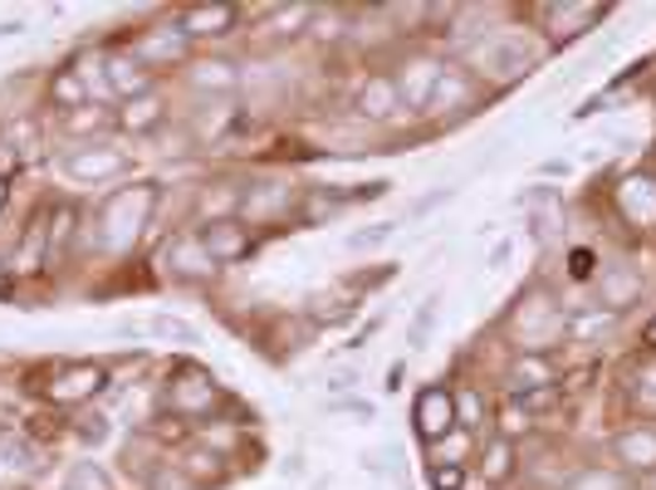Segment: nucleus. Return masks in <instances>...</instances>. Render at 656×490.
<instances>
[{
    "label": "nucleus",
    "instance_id": "nucleus-22",
    "mask_svg": "<svg viewBox=\"0 0 656 490\" xmlns=\"http://www.w3.org/2000/svg\"><path fill=\"white\" fill-rule=\"evenodd\" d=\"M196 89H211V93L236 89V69H230L226 59H211V65H196Z\"/></svg>",
    "mask_w": 656,
    "mask_h": 490
},
{
    "label": "nucleus",
    "instance_id": "nucleus-33",
    "mask_svg": "<svg viewBox=\"0 0 656 490\" xmlns=\"http://www.w3.org/2000/svg\"><path fill=\"white\" fill-rule=\"evenodd\" d=\"M69 490H113V486H109V476H103V471H89V466H79V471L69 476Z\"/></svg>",
    "mask_w": 656,
    "mask_h": 490
},
{
    "label": "nucleus",
    "instance_id": "nucleus-43",
    "mask_svg": "<svg viewBox=\"0 0 656 490\" xmlns=\"http://www.w3.org/2000/svg\"><path fill=\"white\" fill-rule=\"evenodd\" d=\"M647 490H656V471H652V481H647Z\"/></svg>",
    "mask_w": 656,
    "mask_h": 490
},
{
    "label": "nucleus",
    "instance_id": "nucleus-19",
    "mask_svg": "<svg viewBox=\"0 0 656 490\" xmlns=\"http://www.w3.org/2000/svg\"><path fill=\"white\" fill-rule=\"evenodd\" d=\"M471 103V79L456 75V69H441V79H437V93H431V103L427 109H465Z\"/></svg>",
    "mask_w": 656,
    "mask_h": 490
},
{
    "label": "nucleus",
    "instance_id": "nucleus-7",
    "mask_svg": "<svg viewBox=\"0 0 656 490\" xmlns=\"http://www.w3.org/2000/svg\"><path fill=\"white\" fill-rule=\"evenodd\" d=\"M451 426H456V398H451L446 388H427L417 398V432L427 436V442H441Z\"/></svg>",
    "mask_w": 656,
    "mask_h": 490
},
{
    "label": "nucleus",
    "instance_id": "nucleus-39",
    "mask_svg": "<svg viewBox=\"0 0 656 490\" xmlns=\"http://www.w3.org/2000/svg\"><path fill=\"white\" fill-rule=\"evenodd\" d=\"M304 20H309V10H280V15H274V25H280V30H294V25H304Z\"/></svg>",
    "mask_w": 656,
    "mask_h": 490
},
{
    "label": "nucleus",
    "instance_id": "nucleus-2",
    "mask_svg": "<svg viewBox=\"0 0 656 490\" xmlns=\"http://www.w3.org/2000/svg\"><path fill=\"white\" fill-rule=\"evenodd\" d=\"M485 65V75L495 79H520L524 69H534V49L524 45L520 30H500V35H490V45H480V55H475Z\"/></svg>",
    "mask_w": 656,
    "mask_h": 490
},
{
    "label": "nucleus",
    "instance_id": "nucleus-14",
    "mask_svg": "<svg viewBox=\"0 0 656 490\" xmlns=\"http://www.w3.org/2000/svg\"><path fill=\"white\" fill-rule=\"evenodd\" d=\"M236 25V5H196L182 15V35H226Z\"/></svg>",
    "mask_w": 656,
    "mask_h": 490
},
{
    "label": "nucleus",
    "instance_id": "nucleus-36",
    "mask_svg": "<svg viewBox=\"0 0 656 490\" xmlns=\"http://www.w3.org/2000/svg\"><path fill=\"white\" fill-rule=\"evenodd\" d=\"M353 388H358V373H353V368L328 373V392H353Z\"/></svg>",
    "mask_w": 656,
    "mask_h": 490
},
{
    "label": "nucleus",
    "instance_id": "nucleus-17",
    "mask_svg": "<svg viewBox=\"0 0 656 490\" xmlns=\"http://www.w3.org/2000/svg\"><path fill=\"white\" fill-rule=\"evenodd\" d=\"M397 109H401V99H397L393 79H367L363 93H358V113H363V118H393Z\"/></svg>",
    "mask_w": 656,
    "mask_h": 490
},
{
    "label": "nucleus",
    "instance_id": "nucleus-21",
    "mask_svg": "<svg viewBox=\"0 0 656 490\" xmlns=\"http://www.w3.org/2000/svg\"><path fill=\"white\" fill-rule=\"evenodd\" d=\"M632 402H637L642 417H656V358L632 373Z\"/></svg>",
    "mask_w": 656,
    "mask_h": 490
},
{
    "label": "nucleus",
    "instance_id": "nucleus-38",
    "mask_svg": "<svg viewBox=\"0 0 656 490\" xmlns=\"http://www.w3.org/2000/svg\"><path fill=\"white\" fill-rule=\"evenodd\" d=\"M333 412H353V417H373V402H358V398H338Z\"/></svg>",
    "mask_w": 656,
    "mask_h": 490
},
{
    "label": "nucleus",
    "instance_id": "nucleus-40",
    "mask_svg": "<svg viewBox=\"0 0 656 490\" xmlns=\"http://www.w3.org/2000/svg\"><path fill=\"white\" fill-rule=\"evenodd\" d=\"M510 250H514L510 241H500V246H495V250H490V270H500L505 260H510Z\"/></svg>",
    "mask_w": 656,
    "mask_h": 490
},
{
    "label": "nucleus",
    "instance_id": "nucleus-11",
    "mask_svg": "<svg viewBox=\"0 0 656 490\" xmlns=\"http://www.w3.org/2000/svg\"><path fill=\"white\" fill-rule=\"evenodd\" d=\"M216 383H211V373H201V368H186L182 378L172 383V408L177 412H211L216 408Z\"/></svg>",
    "mask_w": 656,
    "mask_h": 490
},
{
    "label": "nucleus",
    "instance_id": "nucleus-27",
    "mask_svg": "<svg viewBox=\"0 0 656 490\" xmlns=\"http://www.w3.org/2000/svg\"><path fill=\"white\" fill-rule=\"evenodd\" d=\"M500 432H505V436L529 432V402H520V398L505 402V408H500Z\"/></svg>",
    "mask_w": 656,
    "mask_h": 490
},
{
    "label": "nucleus",
    "instance_id": "nucleus-1",
    "mask_svg": "<svg viewBox=\"0 0 656 490\" xmlns=\"http://www.w3.org/2000/svg\"><path fill=\"white\" fill-rule=\"evenodd\" d=\"M152 202H157L152 186H123V192H113L109 202L99 206V216H93V241L103 250H128L137 236H143L147 216H152Z\"/></svg>",
    "mask_w": 656,
    "mask_h": 490
},
{
    "label": "nucleus",
    "instance_id": "nucleus-34",
    "mask_svg": "<svg viewBox=\"0 0 656 490\" xmlns=\"http://www.w3.org/2000/svg\"><path fill=\"white\" fill-rule=\"evenodd\" d=\"M79 436H83V442H103V436H109V422H103L99 412H93V417H79Z\"/></svg>",
    "mask_w": 656,
    "mask_h": 490
},
{
    "label": "nucleus",
    "instance_id": "nucleus-5",
    "mask_svg": "<svg viewBox=\"0 0 656 490\" xmlns=\"http://www.w3.org/2000/svg\"><path fill=\"white\" fill-rule=\"evenodd\" d=\"M201 246H206V255L216 260V265H230V260H246L250 255L256 236H250L246 221H211L206 231H201Z\"/></svg>",
    "mask_w": 656,
    "mask_h": 490
},
{
    "label": "nucleus",
    "instance_id": "nucleus-31",
    "mask_svg": "<svg viewBox=\"0 0 656 490\" xmlns=\"http://www.w3.org/2000/svg\"><path fill=\"white\" fill-rule=\"evenodd\" d=\"M465 486V471L461 466H431V490H461Z\"/></svg>",
    "mask_w": 656,
    "mask_h": 490
},
{
    "label": "nucleus",
    "instance_id": "nucleus-10",
    "mask_svg": "<svg viewBox=\"0 0 656 490\" xmlns=\"http://www.w3.org/2000/svg\"><path fill=\"white\" fill-rule=\"evenodd\" d=\"M123 167H128V158L113 148H79L65 158V172L79 176V182H103V176H118Z\"/></svg>",
    "mask_w": 656,
    "mask_h": 490
},
{
    "label": "nucleus",
    "instance_id": "nucleus-41",
    "mask_svg": "<svg viewBox=\"0 0 656 490\" xmlns=\"http://www.w3.org/2000/svg\"><path fill=\"white\" fill-rule=\"evenodd\" d=\"M647 343H656V319H652V324H647Z\"/></svg>",
    "mask_w": 656,
    "mask_h": 490
},
{
    "label": "nucleus",
    "instance_id": "nucleus-32",
    "mask_svg": "<svg viewBox=\"0 0 656 490\" xmlns=\"http://www.w3.org/2000/svg\"><path fill=\"white\" fill-rule=\"evenodd\" d=\"M79 113H83V118H65L69 133H83V128L103 133V128H109V113H103V109H79Z\"/></svg>",
    "mask_w": 656,
    "mask_h": 490
},
{
    "label": "nucleus",
    "instance_id": "nucleus-23",
    "mask_svg": "<svg viewBox=\"0 0 656 490\" xmlns=\"http://www.w3.org/2000/svg\"><path fill=\"white\" fill-rule=\"evenodd\" d=\"M157 113H162V99H157V93H143V99H128V113H123V123H128V128H152L157 123Z\"/></svg>",
    "mask_w": 656,
    "mask_h": 490
},
{
    "label": "nucleus",
    "instance_id": "nucleus-13",
    "mask_svg": "<svg viewBox=\"0 0 656 490\" xmlns=\"http://www.w3.org/2000/svg\"><path fill=\"white\" fill-rule=\"evenodd\" d=\"M109 89L123 93V99H143V93H152V79H147V65L137 55H109Z\"/></svg>",
    "mask_w": 656,
    "mask_h": 490
},
{
    "label": "nucleus",
    "instance_id": "nucleus-25",
    "mask_svg": "<svg viewBox=\"0 0 656 490\" xmlns=\"http://www.w3.org/2000/svg\"><path fill=\"white\" fill-rule=\"evenodd\" d=\"M514 383H534V388H548V383H554V368L544 363V353H524V358L514 363Z\"/></svg>",
    "mask_w": 656,
    "mask_h": 490
},
{
    "label": "nucleus",
    "instance_id": "nucleus-3",
    "mask_svg": "<svg viewBox=\"0 0 656 490\" xmlns=\"http://www.w3.org/2000/svg\"><path fill=\"white\" fill-rule=\"evenodd\" d=\"M618 206H622V216H627L637 231H652V226H656V176H652V172L622 176Z\"/></svg>",
    "mask_w": 656,
    "mask_h": 490
},
{
    "label": "nucleus",
    "instance_id": "nucleus-18",
    "mask_svg": "<svg viewBox=\"0 0 656 490\" xmlns=\"http://www.w3.org/2000/svg\"><path fill=\"white\" fill-rule=\"evenodd\" d=\"M186 49V35L182 30H152L147 39H137L133 55L143 59V65H162V59H177Z\"/></svg>",
    "mask_w": 656,
    "mask_h": 490
},
{
    "label": "nucleus",
    "instance_id": "nucleus-42",
    "mask_svg": "<svg viewBox=\"0 0 656 490\" xmlns=\"http://www.w3.org/2000/svg\"><path fill=\"white\" fill-rule=\"evenodd\" d=\"M0 295H5V270H0Z\"/></svg>",
    "mask_w": 656,
    "mask_h": 490
},
{
    "label": "nucleus",
    "instance_id": "nucleus-29",
    "mask_svg": "<svg viewBox=\"0 0 656 490\" xmlns=\"http://www.w3.org/2000/svg\"><path fill=\"white\" fill-rule=\"evenodd\" d=\"M456 422H461V426H471V432H475V426H485V402L475 398L471 388L456 392Z\"/></svg>",
    "mask_w": 656,
    "mask_h": 490
},
{
    "label": "nucleus",
    "instance_id": "nucleus-20",
    "mask_svg": "<svg viewBox=\"0 0 656 490\" xmlns=\"http://www.w3.org/2000/svg\"><path fill=\"white\" fill-rule=\"evenodd\" d=\"M510 466H514L510 436H495V442L480 452V476H485V481H505V476H510Z\"/></svg>",
    "mask_w": 656,
    "mask_h": 490
},
{
    "label": "nucleus",
    "instance_id": "nucleus-6",
    "mask_svg": "<svg viewBox=\"0 0 656 490\" xmlns=\"http://www.w3.org/2000/svg\"><path fill=\"white\" fill-rule=\"evenodd\" d=\"M608 15L602 5H539V20H544V35L554 39H578L588 35L598 20Z\"/></svg>",
    "mask_w": 656,
    "mask_h": 490
},
{
    "label": "nucleus",
    "instance_id": "nucleus-37",
    "mask_svg": "<svg viewBox=\"0 0 656 490\" xmlns=\"http://www.w3.org/2000/svg\"><path fill=\"white\" fill-rule=\"evenodd\" d=\"M446 196H451V186H431V192H427V196H421V202H417V206H411V216H427V212H431V206H437V202H446Z\"/></svg>",
    "mask_w": 656,
    "mask_h": 490
},
{
    "label": "nucleus",
    "instance_id": "nucleus-30",
    "mask_svg": "<svg viewBox=\"0 0 656 490\" xmlns=\"http://www.w3.org/2000/svg\"><path fill=\"white\" fill-rule=\"evenodd\" d=\"M147 333H157V339H177V343H196V329L192 324H182V319H167V315H157L152 324H147Z\"/></svg>",
    "mask_w": 656,
    "mask_h": 490
},
{
    "label": "nucleus",
    "instance_id": "nucleus-28",
    "mask_svg": "<svg viewBox=\"0 0 656 490\" xmlns=\"http://www.w3.org/2000/svg\"><path fill=\"white\" fill-rule=\"evenodd\" d=\"M564 490H622V481L612 471H578L564 481Z\"/></svg>",
    "mask_w": 656,
    "mask_h": 490
},
{
    "label": "nucleus",
    "instance_id": "nucleus-12",
    "mask_svg": "<svg viewBox=\"0 0 656 490\" xmlns=\"http://www.w3.org/2000/svg\"><path fill=\"white\" fill-rule=\"evenodd\" d=\"M167 270H177L182 280H201V275H216V260L206 255L201 236H177V241L167 246Z\"/></svg>",
    "mask_w": 656,
    "mask_h": 490
},
{
    "label": "nucleus",
    "instance_id": "nucleus-16",
    "mask_svg": "<svg viewBox=\"0 0 656 490\" xmlns=\"http://www.w3.org/2000/svg\"><path fill=\"white\" fill-rule=\"evenodd\" d=\"M642 295V275H632L627 265L602 270V309H627Z\"/></svg>",
    "mask_w": 656,
    "mask_h": 490
},
{
    "label": "nucleus",
    "instance_id": "nucleus-15",
    "mask_svg": "<svg viewBox=\"0 0 656 490\" xmlns=\"http://www.w3.org/2000/svg\"><path fill=\"white\" fill-rule=\"evenodd\" d=\"M93 388H103V368H93V363H79V368L59 373V383L49 388V398H55V402H79V398H89Z\"/></svg>",
    "mask_w": 656,
    "mask_h": 490
},
{
    "label": "nucleus",
    "instance_id": "nucleus-26",
    "mask_svg": "<svg viewBox=\"0 0 656 490\" xmlns=\"http://www.w3.org/2000/svg\"><path fill=\"white\" fill-rule=\"evenodd\" d=\"M393 231H397V221H377V226H367V231H353L348 236V250H377L393 241Z\"/></svg>",
    "mask_w": 656,
    "mask_h": 490
},
{
    "label": "nucleus",
    "instance_id": "nucleus-4",
    "mask_svg": "<svg viewBox=\"0 0 656 490\" xmlns=\"http://www.w3.org/2000/svg\"><path fill=\"white\" fill-rule=\"evenodd\" d=\"M564 329H568V319L558 315V309H548V305H529V315L524 309L514 315V339L524 343V353H544Z\"/></svg>",
    "mask_w": 656,
    "mask_h": 490
},
{
    "label": "nucleus",
    "instance_id": "nucleus-8",
    "mask_svg": "<svg viewBox=\"0 0 656 490\" xmlns=\"http://www.w3.org/2000/svg\"><path fill=\"white\" fill-rule=\"evenodd\" d=\"M437 79H441L437 59H407V69L393 79L397 83V99L407 103V109H427L431 93H437Z\"/></svg>",
    "mask_w": 656,
    "mask_h": 490
},
{
    "label": "nucleus",
    "instance_id": "nucleus-35",
    "mask_svg": "<svg viewBox=\"0 0 656 490\" xmlns=\"http://www.w3.org/2000/svg\"><path fill=\"white\" fill-rule=\"evenodd\" d=\"M55 99H65V103H79L83 99V79L79 75H65L55 83Z\"/></svg>",
    "mask_w": 656,
    "mask_h": 490
},
{
    "label": "nucleus",
    "instance_id": "nucleus-9",
    "mask_svg": "<svg viewBox=\"0 0 656 490\" xmlns=\"http://www.w3.org/2000/svg\"><path fill=\"white\" fill-rule=\"evenodd\" d=\"M612 452H618V461L627 466V471L652 476L656 471V426H627V432L612 442Z\"/></svg>",
    "mask_w": 656,
    "mask_h": 490
},
{
    "label": "nucleus",
    "instance_id": "nucleus-44",
    "mask_svg": "<svg viewBox=\"0 0 656 490\" xmlns=\"http://www.w3.org/2000/svg\"><path fill=\"white\" fill-rule=\"evenodd\" d=\"M0 202H5V186H0Z\"/></svg>",
    "mask_w": 656,
    "mask_h": 490
},
{
    "label": "nucleus",
    "instance_id": "nucleus-24",
    "mask_svg": "<svg viewBox=\"0 0 656 490\" xmlns=\"http://www.w3.org/2000/svg\"><path fill=\"white\" fill-rule=\"evenodd\" d=\"M437 309H441V299H437V295H427V299H421L417 319H411V333H407V343H411V349H421V343L431 339V329H437Z\"/></svg>",
    "mask_w": 656,
    "mask_h": 490
}]
</instances>
